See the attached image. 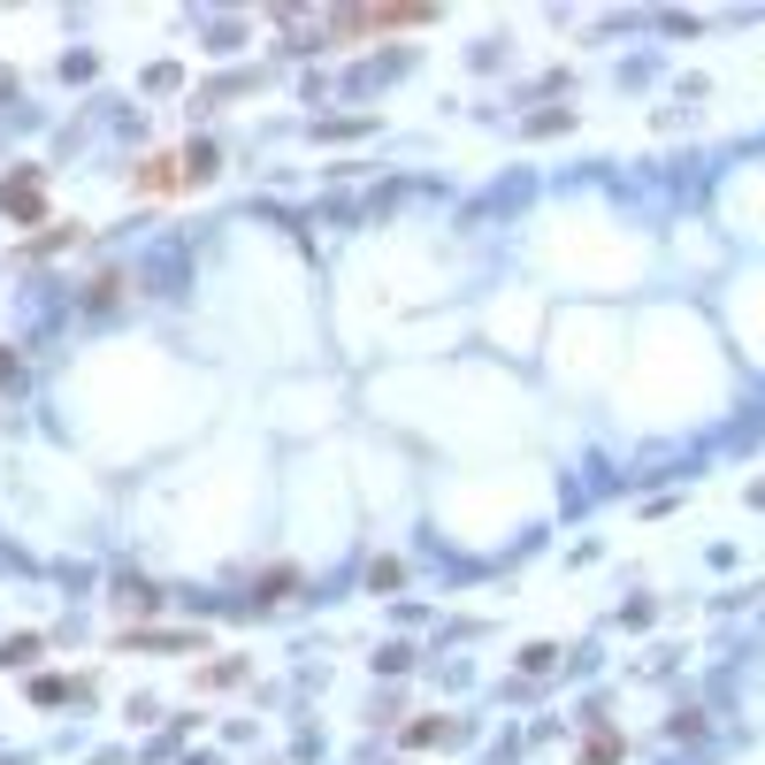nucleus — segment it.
I'll use <instances>...</instances> for the list:
<instances>
[{"label": "nucleus", "mask_w": 765, "mask_h": 765, "mask_svg": "<svg viewBox=\"0 0 765 765\" xmlns=\"http://www.w3.org/2000/svg\"><path fill=\"white\" fill-rule=\"evenodd\" d=\"M413 23H429V8H421V0H382V8H337V15H322V38H361V31H413Z\"/></svg>", "instance_id": "obj_1"}, {"label": "nucleus", "mask_w": 765, "mask_h": 765, "mask_svg": "<svg viewBox=\"0 0 765 765\" xmlns=\"http://www.w3.org/2000/svg\"><path fill=\"white\" fill-rule=\"evenodd\" d=\"M185 154H154L146 169H138V191H185Z\"/></svg>", "instance_id": "obj_2"}]
</instances>
